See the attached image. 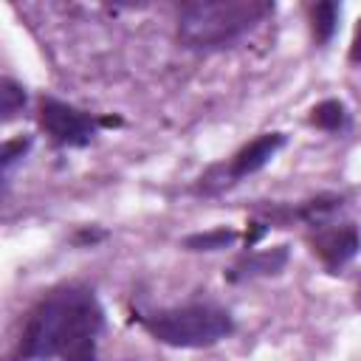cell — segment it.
<instances>
[{
  "label": "cell",
  "instance_id": "cell-14",
  "mask_svg": "<svg viewBox=\"0 0 361 361\" xmlns=\"http://www.w3.org/2000/svg\"><path fill=\"white\" fill-rule=\"evenodd\" d=\"M350 59L353 62H361V20L355 25V34H353V45H350Z\"/></svg>",
  "mask_w": 361,
  "mask_h": 361
},
{
  "label": "cell",
  "instance_id": "cell-9",
  "mask_svg": "<svg viewBox=\"0 0 361 361\" xmlns=\"http://www.w3.org/2000/svg\"><path fill=\"white\" fill-rule=\"evenodd\" d=\"M347 107L338 102V99H327L322 104H316L310 110V124L319 127V130H327V133H338L347 127Z\"/></svg>",
  "mask_w": 361,
  "mask_h": 361
},
{
  "label": "cell",
  "instance_id": "cell-7",
  "mask_svg": "<svg viewBox=\"0 0 361 361\" xmlns=\"http://www.w3.org/2000/svg\"><path fill=\"white\" fill-rule=\"evenodd\" d=\"M285 265H288V245H276L268 251H254V254L240 257L231 265L228 279L240 282V279H254V276H271V274H279Z\"/></svg>",
  "mask_w": 361,
  "mask_h": 361
},
{
  "label": "cell",
  "instance_id": "cell-8",
  "mask_svg": "<svg viewBox=\"0 0 361 361\" xmlns=\"http://www.w3.org/2000/svg\"><path fill=\"white\" fill-rule=\"evenodd\" d=\"M338 14H341V6L336 0H324V3H316L313 11H310V28H313V37L327 45L336 34V25H338Z\"/></svg>",
  "mask_w": 361,
  "mask_h": 361
},
{
  "label": "cell",
  "instance_id": "cell-12",
  "mask_svg": "<svg viewBox=\"0 0 361 361\" xmlns=\"http://www.w3.org/2000/svg\"><path fill=\"white\" fill-rule=\"evenodd\" d=\"M23 107H25V87L17 85L14 79H3V82H0V110H3V121H11Z\"/></svg>",
  "mask_w": 361,
  "mask_h": 361
},
{
  "label": "cell",
  "instance_id": "cell-15",
  "mask_svg": "<svg viewBox=\"0 0 361 361\" xmlns=\"http://www.w3.org/2000/svg\"><path fill=\"white\" fill-rule=\"evenodd\" d=\"M355 305L361 307V282H358V290H355Z\"/></svg>",
  "mask_w": 361,
  "mask_h": 361
},
{
  "label": "cell",
  "instance_id": "cell-2",
  "mask_svg": "<svg viewBox=\"0 0 361 361\" xmlns=\"http://www.w3.org/2000/svg\"><path fill=\"white\" fill-rule=\"evenodd\" d=\"M274 14L265 0H195L180 8L178 39L195 51L226 48Z\"/></svg>",
  "mask_w": 361,
  "mask_h": 361
},
{
  "label": "cell",
  "instance_id": "cell-3",
  "mask_svg": "<svg viewBox=\"0 0 361 361\" xmlns=\"http://www.w3.org/2000/svg\"><path fill=\"white\" fill-rule=\"evenodd\" d=\"M144 327L161 344L180 350H200L231 336L234 319L228 310L217 305H183L147 316Z\"/></svg>",
  "mask_w": 361,
  "mask_h": 361
},
{
  "label": "cell",
  "instance_id": "cell-1",
  "mask_svg": "<svg viewBox=\"0 0 361 361\" xmlns=\"http://www.w3.org/2000/svg\"><path fill=\"white\" fill-rule=\"evenodd\" d=\"M104 313L90 288L68 285L51 290L25 319L20 355L28 361L65 358L79 347L96 344Z\"/></svg>",
  "mask_w": 361,
  "mask_h": 361
},
{
  "label": "cell",
  "instance_id": "cell-6",
  "mask_svg": "<svg viewBox=\"0 0 361 361\" xmlns=\"http://www.w3.org/2000/svg\"><path fill=\"white\" fill-rule=\"evenodd\" d=\"M285 147V135L282 133H262L257 135L254 141H248L243 149L234 152V158L228 161V178L231 180H240L245 175H254L257 169H262L279 149Z\"/></svg>",
  "mask_w": 361,
  "mask_h": 361
},
{
  "label": "cell",
  "instance_id": "cell-4",
  "mask_svg": "<svg viewBox=\"0 0 361 361\" xmlns=\"http://www.w3.org/2000/svg\"><path fill=\"white\" fill-rule=\"evenodd\" d=\"M37 118H39V127L45 130V135L56 147H87L99 127V118H93L90 113H85L68 102L51 99V96H45L39 102Z\"/></svg>",
  "mask_w": 361,
  "mask_h": 361
},
{
  "label": "cell",
  "instance_id": "cell-11",
  "mask_svg": "<svg viewBox=\"0 0 361 361\" xmlns=\"http://www.w3.org/2000/svg\"><path fill=\"white\" fill-rule=\"evenodd\" d=\"M237 240V231L231 228H214V231H200L183 240V248L189 251H220Z\"/></svg>",
  "mask_w": 361,
  "mask_h": 361
},
{
  "label": "cell",
  "instance_id": "cell-10",
  "mask_svg": "<svg viewBox=\"0 0 361 361\" xmlns=\"http://www.w3.org/2000/svg\"><path fill=\"white\" fill-rule=\"evenodd\" d=\"M341 209V195H319L313 200H307L302 209H296V217L313 223V226H322L333 212Z\"/></svg>",
  "mask_w": 361,
  "mask_h": 361
},
{
  "label": "cell",
  "instance_id": "cell-5",
  "mask_svg": "<svg viewBox=\"0 0 361 361\" xmlns=\"http://www.w3.org/2000/svg\"><path fill=\"white\" fill-rule=\"evenodd\" d=\"M310 243H313V254L322 259V265L330 274H336L338 268H344L361 251V231L353 223L322 226Z\"/></svg>",
  "mask_w": 361,
  "mask_h": 361
},
{
  "label": "cell",
  "instance_id": "cell-13",
  "mask_svg": "<svg viewBox=\"0 0 361 361\" xmlns=\"http://www.w3.org/2000/svg\"><path fill=\"white\" fill-rule=\"evenodd\" d=\"M28 149H31V138L28 135H17V138L3 141V147H0V166H3V172H8L11 164H17Z\"/></svg>",
  "mask_w": 361,
  "mask_h": 361
}]
</instances>
